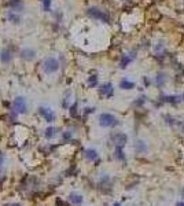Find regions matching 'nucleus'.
<instances>
[{
  "label": "nucleus",
  "mask_w": 184,
  "mask_h": 206,
  "mask_svg": "<svg viewBox=\"0 0 184 206\" xmlns=\"http://www.w3.org/2000/svg\"><path fill=\"white\" fill-rule=\"evenodd\" d=\"M135 87H136L135 82L128 80V78H122V80L120 81V88H121V90H133Z\"/></svg>",
  "instance_id": "obj_13"
},
{
  "label": "nucleus",
  "mask_w": 184,
  "mask_h": 206,
  "mask_svg": "<svg viewBox=\"0 0 184 206\" xmlns=\"http://www.w3.org/2000/svg\"><path fill=\"white\" fill-rule=\"evenodd\" d=\"M85 158L90 160V161H95L98 158L96 150H94V148H88V150H85Z\"/></svg>",
  "instance_id": "obj_17"
},
{
  "label": "nucleus",
  "mask_w": 184,
  "mask_h": 206,
  "mask_svg": "<svg viewBox=\"0 0 184 206\" xmlns=\"http://www.w3.org/2000/svg\"><path fill=\"white\" fill-rule=\"evenodd\" d=\"M6 17H7V20L11 22L12 25H20L22 22V15L21 12H17V11H7V14H6Z\"/></svg>",
  "instance_id": "obj_10"
},
{
  "label": "nucleus",
  "mask_w": 184,
  "mask_h": 206,
  "mask_svg": "<svg viewBox=\"0 0 184 206\" xmlns=\"http://www.w3.org/2000/svg\"><path fill=\"white\" fill-rule=\"evenodd\" d=\"M113 206H121V205H120V204H114Z\"/></svg>",
  "instance_id": "obj_31"
},
{
  "label": "nucleus",
  "mask_w": 184,
  "mask_h": 206,
  "mask_svg": "<svg viewBox=\"0 0 184 206\" xmlns=\"http://www.w3.org/2000/svg\"><path fill=\"white\" fill-rule=\"evenodd\" d=\"M77 109H78V103H77V102H74L70 107H69V113H70L72 117H76V116H77Z\"/></svg>",
  "instance_id": "obj_22"
},
{
  "label": "nucleus",
  "mask_w": 184,
  "mask_h": 206,
  "mask_svg": "<svg viewBox=\"0 0 184 206\" xmlns=\"http://www.w3.org/2000/svg\"><path fill=\"white\" fill-rule=\"evenodd\" d=\"M183 194H184V191H183Z\"/></svg>",
  "instance_id": "obj_32"
},
{
  "label": "nucleus",
  "mask_w": 184,
  "mask_h": 206,
  "mask_svg": "<svg viewBox=\"0 0 184 206\" xmlns=\"http://www.w3.org/2000/svg\"><path fill=\"white\" fill-rule=\"evenodd\" d=\"M36 55H37V52L34 51L33 48H29V47H25V48H22L20 51L21 59H24V61H26V62H32L36 58Z\"/></svg>",
  "instance_id": "obj_6"
},
{
  "label": "nucleus",
  "mask_w": 184,
  "mask_h": 206,
  "mask_svg": "<svg viewBox=\"0 0 184 206\" xmlns=\"http://www.w3.org/2000/svg\"><path fill=\"white\" fill-rule=\"evenodd\" d=\"M70 98H72V92H70V91H66L65 96H63V100H62V107H63V109H69V107L72 106V104H70Z\"/></svg>",
  "instance_id": "obj_14"
},
{
  "label": "nucleus",
  "mask_w": 184,
  "mask_h": 206,
  "mask_svg": "<svg viewBox=\"0 0 184 206\" xmlns=\"http://www.w3.org/2000/svg\"><path fill=\"white\" fill-rule=\"evenodd\" d=\"M56 132H58V129H56L55 126H48V128L46 129V132H44V136H46L47 139H52L56 136Z\"/></svg>",
  "instance_id": "obj_15"
},
{
  "label": "nucleus",
  "mask_w": 184,
  "mask_h": 206,
  "mask_svg": "<svg viewBox=\"0 0 184 206\" xmlns=\"http://www.w3.org/2000/svg\"><path fill=\"white\" fill-rule=\"evenodd\" d=\"M118 124V120H117L116 116L110 113H102L99 116V125L103 126V128H113Z\"/></svg>",
  "instance_id": "obj_3"
},
{
  "label": "nucleus",
  "mask_w": 184,
  "mask_h": 206,
  "mask_svg": "<svg viewBox=\"0 0 184 206\" xmlns=\"http://www.w3.org/2000/svg\"><path fill=\"white\" fill-rule=\"evenodd\" d=\"M99 94L102 95V96L104 98H112L113 95H114V88H113V84L112 82H104V84L100 85V88H99Z\"/></svg>",
  "instance_id": "obj_7"
},
{
  "label": "nucleus",
  "mask_w": 184,
  "mask_h": 206,
  "mask_svg": "<svg viewBox=\"0 0 184 206\" xmlns=\"http://www.w3.org/2000/svg\"><path fill=\"white\" fill-rule=\"evenodd\" d=\"M6 7L10 8V10H12V11L22 12V11H24L25 4H24V2H22V0H10V2L6 4Z\"/></svg>",
  "instance_id": "obj_9"
},
{
  "label": "nucleus",
  "mask_w": 184,
  "mask_h": 206,
  "mask_svg": "<svg viewBox=\"0 0 184 206\" xmlns=\"http://www.w3.org/2000/svg\"><path fill=\"white\" fill-rule=\"evenodd\" d=\"M182 131H183V132H184V122H183V124H182Z\"/></svg>",
  "instance_id": "obj_30"
},
{
  "label": "nucleus",
  "mask_w": 184,
  "mask_h": 206,
  "mask_svg": "<svg viewBox=\"0 0 184 206\" xmlns=\"http://www.w3.org/2000/svg\"><path fill=\"white\" fill-rule=\"evenodd\" d=\"M87 15L92 20H96V21H100L103 24H110L112 22V18H110L109 12L104 11V10H100L99 7H90L87 8Z\"/></svg>",
  "instance_id": "obj_1"
},
{
  "label": "nucleus",
  "mask_w": 184,
  "mask_h": 206,
  "mask_svg": "<svg viewBox=\"0 0 184 206\" xmlns=\"http://www.w3.org/2000/svg\"><path fill=\"white\" fill-rule=\"evenodd\" d=\"M113 140H114V144H116L117 147H124V146L126 144V142H128V136L125 134L118 132V134H116L113 136Z\"/></svg>",
  "instance_id": "obj_11"
},
{
  "label": "nucleus",
  "mask_w": 184,
  "mask_h": 206,
  "mask_svg": "<svg viewBox=\"0 0 184 206\" xmlns=\"http://www.w3.org/2000/svg\"><path fill=\"white\" fill-rule=\"evenodd\" d=\"M3 160H4V158H3V153H2V151H0V166H2V165H3Z\"/></svg>",
  "instance_id": "obj_27"
},
{
  "label": "nucleus",
  "mask_w": 184,
  "mask_h": 206,
  "mask_svg": "<svg viewBox=\"0 0 184 206\" xmlns=\"http://www.w3.org/2000/svg\"><path fill=\"white\" fill-rule=\"evenodd\" d=\"M6 206H21L20 204H10V205H6Z\"/></svg>",
  "instance_id": "obj_28"
},
{
  "label": "nucleus",
  "mask_w": 184,
  "mask_h": 206,
  "mask_svg": "<svg viewBox=\"0 0 184 206\" xmlns=\"http://www.w3.org/2000/svg\"><path fill=\"white\" fill-rule=\"evenodd\" d=\"M87 82H88V87H90V88H95V87L98 85V76H96V74L90 76Z\"/></svg>",
  "instance_id": "obj_18"
},
{
  "label": "nucleus",
  "mask_w": 184,
  "mask_h": 206,
  "mask_svg": "<svg viewBox=\"0 0 184 206\" xmlns=\"http://www.w3.org/2000/svg\"><path fill=\"white\" fill-rule=\"evenodd\" d=\"M39 114L44 118V121H47L48 124H51L55 121V113L52 112L50 107H46V106H40L39 107Z\"/></svg>",
  "instance_id": "obj_5"
},
{
  "label": "nucleus",
  "mask_w": 184,
  "mask_h": 206,
  "mask_svg": "<svg viewBox=\"0 0 184 206\" xmlns=\"http://www.w3.org/2000/svg\"><path fill=\"white\" fill-rule=\"evenodd\" d=\"M69 199H70V202H72V204H74V205L82 204V196L78 195V194H76V192H72V194L69 195Z\"/></svg>",
  "instance_id": "obj_16"
},
{
  "label": "nucleus",
  "mask_w": 184,
  "mask_h": 206,
  "mask_svg": "<svg viewBox=\"0 0 184 206\" xmlns=\"http://www.w3.org/2000/svg\"><path fill=\"white\" fill-rule=\"evenodd\" d=\"M59 68H61V63H59V61L56 58H54V56H48L43 62V70L46 74H54V73H56L59 70Z\"/></svg>",
  "instance_id": "obj_2"
},
{
  "label": "nucleus",
  "mask_w": 184,
  "mask_h": 206,
  "mask_svg": "<svg viewBox=\"0 0 184 206\" xmlns=\"http://www.w3.org/2000/svg\"><path fill=\"white\" fill-rule=\"evenodd\" d=\"M176 206H184V202H177Z\"/></svg>",
  "instance_id": "obj_29"
},
{
  "label": "nucleus",
  "mask_w": 184,
  "mask_h": 206,
  "mask_svg": "<svg viewBox=\"0 0 184 206\" xmlns=\"http://www.w3.org/2000/svg\"><path fill=\"white\" fill-rule=\"evenodd\" d=\"M12 59H14V52H12L10 48H4L2 52H0V61H2L3 65H8V63H11Z\"/></svg>",
  "instance_id": "obj_8"
},
{
  "label": "nucleus",
  "mask_w": 184,
  "mask_h": 206,
  "mask_svg": "<svg viewBox=\"0 0 184 206\" xmlns=\"http://www.w3.org/2000/svg\"><path fill=\"white\" fill-rule=\"evenodd\" d=\"M12 110L17 114H26L28 113V104L26 99L24 96H17L12 102Z\"/></svg>",
  "instance_id": "obj_4"
},
{
  "label": "nucleus",
  "mask_w": 184,
  "mask_h": 206,
  "mask_svg": "<svg viewBox=\"0 0 184 206\" xmlns=\"http://www.w3.org/2000/svg\"><path fill=\"white\" fill-rule=\"evenodd\" d=\"M136 150L140 151V153H143V151H146V144L143 143V142H138V144H136Z\"/></svg>",
  "instance_id": "obj_24"
},
{
  "label": "nucleus",
  "mask_w": 184,
  "mask_h": 206,
  "mask_svg": "<svg viewBox=\"0 0 184 206\" xmlns=\"http://www.w3.org/2000/svg\"><path fill=\"white\" fill-rule=\"evenodd\" d=\"M114 155H116V158L118 161H124V160H125V155H124L122 147H117V146H116V153H114Z\"/></svg>",
  "instance_id": "obj_19"
},
{
  "label": "nucleus",
  "mask_w": 184,
  "mask_h": 206,
  "mask_svg": "<svg viewBox=\"0 0 184 206\" xmlns=\"http://www.w3.org/2000/svg\"><path fill=\"white\" fill-rule=\"evenodd\" d=\"M143 103H144V98H140V100H136L133 104H135V106H142Z\"/></svg>",
  "instance_id": "obj_25"
},
{
  "label": "nucleus",
  "mask_w": 184,
  "mask_h": 206,
  "mask_svg": "<svg viewBox=\"0 0 184 206\" xmlns=\"http://www.w3.org/2000/svg\"><path fill=\"white\" fill-rule=\"evenodd\" d=\"M94 110H95V109H91V107H88V109H85V113H87V114L94 113Z\"/></svg>",
  "instance_id": "obj_26"
},
{
  "label": "nucleus",
  "mask_w": 184,
  "mask_h": 206,
  "mask_svg": "<svg viewBox=\"0 0 184 206\" xmlns=\"http://www.w3.org/2000/svg\"><path fill=\"white\" fill-rule=\"evenodd\" d=\"M135 58H136L135 52H132V54H126V55H122L121 61H120V68H121V69H125L126 66H128L129 63H131Z\"/></svg>",
  "instance_id": "obj_12"
},
{
  "label": "nucleus",
  "mask_w": 184,
  "mask_h": 206,
  "mask_svg": "<svg viewBox=\"0 0 184 206\" xmlns=\"http://www.w3.org/2000/svg\"><path fill=\"white\" fill-rule=\"evenodd\" d=\"M72 136H73V134H72V131H65L62 134V139H63V142H69L72 139Z\"/></svg>",
  "instance_id": "obj_23"
},
{
  "label": "nucleus",
  "mask_w": 184,
  "mask_h": 206,
  "mask_svg": "<svg viewBox=\"0 0 184 206\" xmlns=\"http://www.w3.org/2000/svg\"><path fill=\"white\" fill-rule=\"evenodd\" d=\"M52 0H43V10L46 12H51Z\"/></svg>",
  "instance_id": "obj_21"
},
{
  "label": "nucleus",
  "mask_w": 184,
  "mask_h": 206,
  "mask_svg": "<svg viewBox=\"0 0 184 206\" xmlns=\"http://www.w3.org/2000/svg\"><path fill=\"white\" fill-rule=\"evenodd\" d=\"M165 80H166V74L165 73H160V74L157 76V85L158 87H161V85H164L165 84Z\"/></svg>",
  "instance_id": "obj_20"
}]
</instances>
